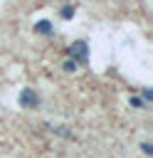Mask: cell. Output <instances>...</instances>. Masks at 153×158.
Returning a JSON list of instances; mask_svg holds the SVG:
<instances>
[{
	"mask_svg": "<svg viewBox=\"0 0 153 158\" xmlns=\"http://www.w3.org/2000/svg\"><path fill=\"white\" fill-rule=\"evenodd\" d=\"M37 104H39L37 91H35V89H30V86H25V89L20 91V106H25V109H35Z\"/></svg>",
	"mask_w": 153,
	"mask_h": 158,
	"instance_id": "6da1fadb",
	"label": "cell"
},
{
	"mask_svg": "<svg viewBox=\"0 0 153 158\" xmlns=\"http://www.w3.org/2000/svg\"><path fill=\"white\" fill-rule=\"evenodd\" d=\"M72 57H74V62H86L89 59V47H86L84 40H76L72 44Z\"/></svg>",
	"mask_w": 153,
	"mask_h": 158,
	"instance_id": "7a4b0ae2",
	"label": "cell"
},
{
	"mask_svg": "<svg viewBox=\"0 0 153 158\" xmlns=\"http://www.w3.org/2000/svg\"><path fill=\"white\" fill-rule=\"evenodd\" d=\"M35 32H39V35H49V32H52V22H49V20H39V22H35Z\"/></svg>",
	"mask_w": 153,
	"mask_h": 158,
	"instance_id": "3957f363",
	"label": "cell"
},
{
	"mask_svg": "<svg viewBox=\"0 0 153 158\" xmlns=\"http://www.w3.org/2000/svg\"><path fill=\"white\" fill-rule=\"evenodd\" d=\"M74 15V5H64L62 7V17H72Z\"/></svg>",
	"mask_w": 153,
	"mask_h": 158,
	"instance_id": "277c9868",
	"label": "cell"
},
{
	"mask_svg": "<svg viewBox=\"0 0 153 158\" xmlns=\"http://www.w3.org/2000/svg\"><path fill=\"white\" fill-rule=\"evenodd\" d=\"M64 69H67V72H74V69H76V62H74V59H69V62L64 64Z\"/></svg>",
	"mask_w": 153,
	"mask_h": 158,
	"instance_id": "5b68a950",
	"label": "cell"
},
{
	"mask_svg": "<svg viewBox=\"0 0 153 158\" xmlns=\"http://www.w3.org/2000/svg\"><path fill=\"white\" fill-rule=\"evenodd\" d=\"M131 104H133V106H143V99H141V96H131Z\"/></svg>",
	"mask_w": 153,
	"mask_h": 158,
	"instance_id": "8992f818",
	"label": "cell"
},
{
	"mask_svg": "<svg viewBox=\"0 0 153 158\" xmlns=\"http://www.w3.org/2000/svg\"><path fill=\"white\" fill-rule=\"evenodd\" d=\"M141 151H143V153H148V156H151V153H153V146H151V143H143V146H141Z\"/></svg>",
	"mask_w": 153,
	"mask_h": 158,
	"instance_id": "52a82bcc",
	"label": "cell"
},
{
	"mask_svg": "<svg viewBox=\"0 0 153 158\" xmlns=\"http://www.w3.org/2000/svg\"><path fill=\"white\" fill-rule=\"evenodd\" d=\"M143 99H146V101H151V99H153V91H151V89H146V91H143Z\"/></svg>",
	"mask_w": 153,
	"mask_h": 158,
	"instance_id": "ba28073f",
	"label": "cell"
}]
</instances>
